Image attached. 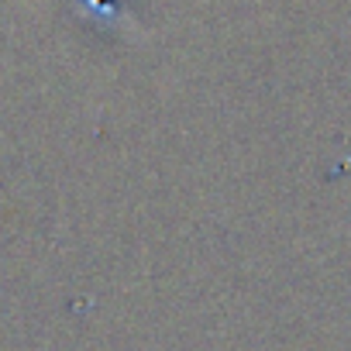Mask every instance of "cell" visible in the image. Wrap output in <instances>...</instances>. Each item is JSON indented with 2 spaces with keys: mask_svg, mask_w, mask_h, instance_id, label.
Masks as SVG:
<instances>
[{
  "mask_svg": "<svg viewBox=\"0 0 351 351\" xmlns=\"http://www.w3.org/2000/svg\"><path fill=\"white\" fill-rule=\"evenodd\" d=\"M80 8H83V18L100 32V35H114L121 32L128 11H131V0H80Z\"/></svg>",
  "mask_w": 351,
  "mask_h": 351,
  "instance_id": "obj_1",
  "label": "cell"
}]
</instances>
